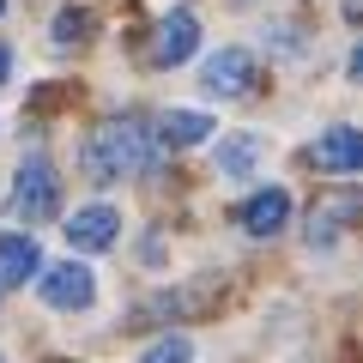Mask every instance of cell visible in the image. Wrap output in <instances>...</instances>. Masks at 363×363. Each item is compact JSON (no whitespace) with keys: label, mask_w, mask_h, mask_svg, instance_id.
I'll return each mask as SVG.
<instances>
[{"label":"cell","mask_w":363,"mask_h":363,"mask_svg":"<svg viewBox=\"0 0 363 363\" xmlns=\"http://www.w3.org/2000/svg\"><path fill=\"white\" fill-rule=\"evenodd\" d=\"M85 169H91V182H116V176L152 169V140H145V128L140 121H104L97 140L85 145Z\"/></svg>","instance_id":"cell-1"},{"label":"cell","mask_w":363,"mask_h":363,"mask_svg":"<svg viewBox=\"0 0 363 363\" xmlns=\"http://www.w3.org/2000/svg\"><path fill=\"white\" fill-rule=\"evenodd\" d=\"M13 206H18V218H25V224H43V218L61 212V176H55L49 157H25V164H18V194H13Z\"/></svg>","instance_id":"cell-2"},{"label":"cell","mask_w":363,"mask_h":363,"mask_svg":"<svg viewBox=\"0 0 363 363\" xmlns=\"http://www.w3.org/2000/svg\"><path fill=\"white\" fill-rule=\"evenodd\" d=\"M43 297L55 303V309H91V297H97V279H91V267H79V260H61V267H43Z\"/></svg>","instance_id":"cell-3"},{"label":"cell","mask_w":363,"mask_h":363,"mask_svg":"<svg viewBox=\"0 0 363 363\" xmlns=\"http://www.w3.org/2000/svg\"><path fill=\"white\" fill-rule=\"evenodd\" d=\"M309 164L327 169V176H351V169L363 164V133L357 128H327L321 140L309 145Z\"/></svg>","instance_id":"cell-4"},{"label":"cell","mask_w":363,"mask_h":363,"mask_svg":"<svg viewBox=\"0 0 363 363\" xmlns=\"http://www.w3.org/2000/svg\"><path fill=\"white\" fill-rule=\"evenodd\" d=\"M194 43H200V18L194 13H169L164 25L152 30V61L157 67H182L194 55Z\"/></svg>","instance_id":"cell-5"},{"label":"cell","mask_w":363,"mask_h":363,"mask_svg":"<svg viewBox=\"0 0 363 363\" xmlns=\"http://www.w3.org/2000/svg\"><path fill=\"white\" fill-rule=\"evenodd\" d=\"M248 85H255V55L248 49H218L206 61V91L212 97H242Z\"/></svg>","instance_id":"cell-6"},{"label":"cell","mask_w":363,"mask_h":363,"mask_svg":"<svg viewBox=\"0 0 363 363\" xmlns=\"http://www.w3.org/2000/svg\"><path fill=\"white\" fill-rule=\"evenodd\" d=\"M116 212L109 206H85V212H73V218H67V242L73 248H85V255H97V248H109L116 242Z\"/></svg>","instance_id":"cell-7"},{"label":"cell","mask_w":363,"mask_h":363,"mask_svg":"<svg viewBox=\"0 0 363 363\" xmlns=\"http://www.w3.org/2000/svg\"><path fill=\"white\" fill-rule=\"evenodd\" d=\"M285 218H291V194H285V188H260V194L242 206V224H248V236H272V230H279Z\"/></svg>","instance_id":"cell-8"},{"label":"cell","mask_w":363,"mask_h":363,"mask_svg":"<svg viewBox=\"0 0 363 363\" xmlns=\"http://www.w3.org/2000/svg\"><path fill=\"white\" fill-rule=\"evenodd\" d=\"M37 272H43V248L30 236H0V279L6 285H25Z\"/></svg>","instance_id":"cell-9"},{"label":"cell","mask_w":363,"mask_h":363,"mask_svg":"<svg viewBox=\"0 0 363 363\" xmlns=\"http://www.w3.org/2000/svg\"><path fill=\"white\" fill-rule=\"evenodd\" d=\"M206 128H212V121L200 116V109H169V116L157 121V140H164V145H200Z\"/></svg>","instance_id":"cell-10"},{"label":"cell","mask_w":363,"mask_h":363,"mask_svg":"<svg viewBox=\"0 0 363 363\" xmlns=\"http://www.w3.org/2000/svg\"><path fill=\"white\" fill-rule=\"evenodd\" d=\"M255 152H260L255 133H230V140H218V169L224 176H248L255 169Z\"/></svg>","instance_id":"cell-11"},{"label":"cell","mask_w":363,"mask_h":363,"mask_svg":"<svg viewBox=\"0 0 363 363\" xmlns=\"http://www.w3.org/2000/svg\"><path fill=\"white\" fill-rule=\"evenodd\" d=\"M91 25H97V13H91V6H67V13L55 18V43H85Z\"/></svg>","instance_id":"cell-12"},{"label":"cell","mask_w":363,"mask_h":363,"mask_svg":"<svg viewBox=\"0 0 363 363\" xmlns=\"http://www.w3.org/2000/svg\"><path fill=\"white\" fill-rule=\"evenodd\" d=\"M188 357H194V345H188L182 333H169V339H157V345L145 351L140 363H188Z\"/></svg>","instance_id":"cell-13"},{"label":"cell","mask_w":363,"mask_h":363,"mask_svg":"<svg viewBox=\"0 0 363 363\" xmlns=\"http://www.w3.org/2000/svg\"><path fill=\"white\" fill-rule=\"evenodd\" d=\"M6 73H13V55H6V49H0V85H6Z\"/></svg>","instance_id":"cell-14"},{"label":"cell","mask_w":363,"mask_h":363,"mask_svg":"<svg viewBox=\"0 0 363 363\" xmlns=\"http://www.w3.org/2000/svg\"><path fill=\"white\" fill-rule=\"evenodd\" d=\"M0 13H6V0H0Z\"/></svg>","instance_id":"cell-15"}]
</instances>
